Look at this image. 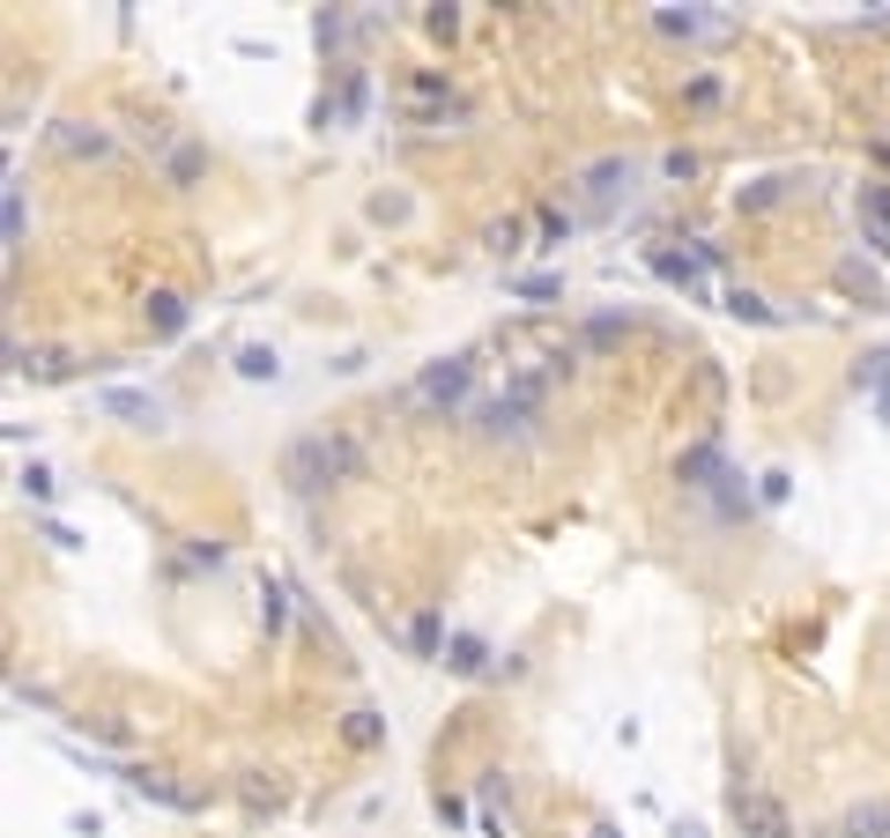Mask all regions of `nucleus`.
Listing matches in <instances>:
<instances>
[{
    "label": "nucleus",
    "mask_w": 890,
    "mask_h": 838,
    "mask_svg": "<svg viewBox=\"0 0 890 838\" xmlns=\"http://www.w3.org/2000/svg\"><path fill=\"white\" fill-rule=\"evenodd\" d=\"M653 268H661L667 282H683V290H697V268H691V260H675V252H653Z\"/></svg>",
    "instance_id": "1a4fd4ad"
},
{
    "label": "nucleus",
    "mask_w": 890,
    "mask_h": 838,
    "mask_svg": "<svg viewBox=\"0 0 890 838\" xmlns=\"http://www.w3.org/2000/svg\"><path fill=\"white\" fill-rule=\"evenodd\" d=\"M52 490H60V475H52V468H23V497H38V505H45Z\"/></svg>",
    "instance_id": "4468645a"
},
{
    "label": "nucleus",
    "mask_w": 890,
    "mask_h": 838,
    "mask_svg": "<svg viewBox=\"0 0 890 838\" xmlns=\"http://www.w3.org/2000/svg\"><path fill=\"white\" fill-rule=\"evenodd\" d=\"M349 742H379V713H356V720H349Z\"/></svg>",
    "instance_id": "dca6fc26"
},
{
    "label": "nucleus",
    "mask_w": 890,
    "mask_h": 838,
    "mask_svg": "<svg viewBox=\"0 0 890 838\" xmlns=\"http://www.w3.org/2000/svg\"><path fill=\"white\" fill-rule=\"evenodd\" d=\"M282 475H290V490H334V483H356V475H364V445L334 438V431H312V438L290 445Z\"/></svg>",
    "instance_id": "f257e3e1"
},
{
    "label": "nucleus",
    "mask_w": 890,
    "mask_h": 838,
    "mask_svg": "<svg viewBox=\"0 0 890 838\" xmlns=\"http://www.w3.org/2000/svg\"><path fill=\"white\" fill-rule=\"evenodd\" d=\"M846 290H861V304H883V282L868 268H846Z\"/></svg>",
    "instance_id": "2eb2a0df"
},
{
    "label": "nucleus",
    "mask_w": 890,
    "mask_h": 838,
    "mask_svg": "<svg viewBox=\"0 0 890 838\" xmlns=\"http://www.w3.org/2000/svg\"><path fill=\"white\" fill-rule=\"evenodd\" d=\"M735 831L742 838H794V816L779 794H742L735 787Z\"/></svg>",
    "instance_id": "f03ea898"
},
{
    "label": "nucleus",
    "mask_w": 890,
    "mask_h": 838,
    "mask_svg": "<svg viewBox=\"0 0 890 838\" xmlns=\"http://www.w3.org/2000/svg\"><path fill=\"white\" fill-rule=\"evenodd\" d=\"M876 156H883V164H890V142H876Z\"/></svg>",
    "instance_id": "f3484780"
},
{
    "label": "nucleus",
    "mask_w": 890,
    "mask_h": 838,
    "mask_svg": "<svg viewBox=\"0 0 890 838\" xmlns=\"http://www.w3.org/2000/svg\"><path fill=\"white\" fill-rule=\"evenodd\" d=\"M238 371H246V379H275L282 364H275V349H246V356H238Z\"/></svg>",
    "instance_id": "f8f14e48"
},
{
    "label": "nucleus",
    "mask_w": 890,
    "mask_h": 838,
    "mask_svg": "<svg viewBox=\"0 0 890 838\" xmlns=\"http://www.w3.org/2000/svg\"><path fill=\"white\" fill-rule=\"evenodd\" d=\"M468 386H475L468 364H431V371L416 379V401H431V408L445 401V408H453V401H468Z\"/></svg>",
    "instance_id": "20e7f679"
},
{
    "label": "nucleus",
    "mask_w": 890,
    "mask_h": 838,
    "mask_svg": "<svg viewBox=\"0 0 890 838\" xmlns=\"http://www.w3.org/2000/svg\"><path fill=\"white\" fill-rule=\"evenodd\" d=\"M831 838H890V801H861Z\"/></svg>",
    "instance_id": "39448f33"
},
{
    "label": "nucleus",
    "mask_w": 890,
    "mask_h": 838,
    "mask_svg": "<svg viewBox=\"0 0 890 838\" xmlns=\"http://www.w3.org/2000/svg\"><path fill=\"white\" fill-rule=\"evenodd\" d=\"M60 148H68V156H112V134H97V126H60Z\"/></svg>",
    "instance_id": "6e6552de"
},
{
    "label": "nucleus",
    "mask_w": 890,
    "mask_h": 838,
    "mask_svg": "<svg viewBox=\"0 0 890 838\" xmlns=\"http://www.w3.org/2000/svg\"><path fill=\"white\" fill-rule=\"evenodd\" d=\"M727 312H735V320H772V304H765V297H749V290L727 297Z\"/></svg>",
    "instance_id": "ddd939ff"
},
{
    "label": "nucleus",
    "mask_w": 890,
    "mask_h": 838,
    "mask_svg": "<svg viewBox=\"0 0 890 838\" xmlns=\"http://www.w3.org/2000/svg\"><path fill=\"white\" fill-rule=\"evenodd\" d=\"M126 779H134V794H142V801H164V809H194V794L172 787L164 772H126Z\"/></svg>",
    "instance_id": "423d86ee"
},
{
    "label": "nucleus",
    "mask_w": 890,
    "mask_h": 838,
    "mask_svg": "<svg viewBox=\"0 0 890 838\" xmlns=\"http://www.w3.org/2000/svg\"><path fill=\"white\" fill-rule=\"evenodd\" d=\"M97 408H104V416H126L134 431H164V401H156V394H134V386H104Z\"/></svg>",
    "instance_id": "7ed1b4c3"
},
{
    "label": "nucleus",
    "mask_w": 890,
    "mask_h": 838,
    "mask_svg": "<svg viewBox=\"0 0 890 838\" xmlns=\"http://www.w3.org/2000/svg\"><path fill=\"white\" fill-rule=\"evenodd\" d=\"M164 172H172V186H186V178L200 172V148L186 142V148H172V164H164Z\"/></svg>",
    "instance_id": "9d476101"
},
{
    "label": "nucleus",
    "mask_w": 890,
    "mask_h": 838,
    "mask_svg": "<svg viewBox=\"0 0 890 838\" xmlns=\"http://www.w3.org/2000/svg\"><path fill=\"white\" fill-rule=\"evenodd\" d=\"M445 668H453V675H475V668H483V645H475V639H453V661H445Z\"/></svg>",
    "instance_id": "9b49d317"
},
{
    "label": "nucleus",
    "mask_w": 890,
    "mask_h": 838,
    "mask_svg": "<svg viewBox=\"0 0 890 838\" xmlns=\"http://www.w3.org/2000/svg\"><path fill=\"white\" fill-rule=\"evenodd\" d=\"M178 327H186V304L172 290H156L148 297V334H178Z\"/></svg>",
    "instance_id": "0eeeda50"
}]
</instances>
